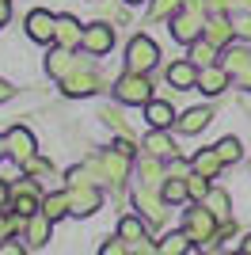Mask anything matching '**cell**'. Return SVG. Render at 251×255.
Wrapping results in <instances>:
<instances>
[{
  "mask_svg": "<svg viewBox=\"0 0 251 255\" xmlns=\"http://www.w3.org/2000/svg\"><path fill=\"white\" fill-rule=\"evenodd\" d=\"M206 0H183V8L171 15V38H179V42H194V38H202V31H206Z\"/></svg>",
  "mask_w": 251,
  "mask_h": 255,
  "instance_id": "1",
  "label": "cell"
},
{
  "mask_svg": "<svg viewBox=\"0 0 251 255\" xmlns=\"http://www.w3.org/2000/svg\"><path fill=\"white\" fill-rule=\"evenodd\" d=\"M115 96L122 99V103H148L152 99V84H148V73H129L126 76H118V84H115Z\"/></svg>",
  "mask_w": 251,
  "mask_h": 255,
  "instance_id": "2",
  "label": "cell"
},
{
  "mask_svg": "<svg viewBox=\"0 0 251 255\" xmlns=\"http://www.w3.org/2000/svg\"><path fill=\"white\" fill-rule=\"evenodd\" d=\"M156 61H160V50H156L152 38H145V34L129 38V46H126V69H133V73H148Z\"/></svg>",
  "mask_w": 251,
  "mask_h": 255,
  "instance_id": "3",
  "label": "cell"
},
{
  "mask_svg": "<svg viewBox=\"0 0 251 255\" xmlns=\"http://www.w3.org/2000/svg\"><path fill=\"white\" fill-rule=\"evenodd\" d=\"M183 229H187L190 240H213V233H217V213L209 210V206L198 202V210H187Z\"/></svg>",
  "mask_w": 251,
  "mask_h": 255,
  "instance_id": "4",
  "label": "cell"
},
{
  "mask_svg": "<svg viewBox=\"0 0 251 255\" xmlns=\"http://www.w3.org/2000/svg\"><path fill=\"white\" fill-rule=\"evenodd\" d=\"M69 206H73L76 217H88L103 206V191L95 183H80V187H69Z\"/></svg>",
  "mask_w": 251,
  "mask_h": 255,
  "instance_id": "5",
  "label": "cell"
},
{
  "mask_svg": "<svg viewBox=\"0 0 251 255\" xmlns=\"http://www.w3.org/2000/svg\"><path fill=\"white\" fill-rule=\"evenodd\" d=\"M11 210H15V213H23V217H31V213H38V210H42L38 187H34L31 179L11 183Z\"/></svg>",
  "mask_w": 251,
  "mask_h": 255,
  "instance_id": "6",
  "label": "cell"
},
{
  "mask_svg": "<svg viewBox=\"0 0 251 255\" xmlns=\"http://www.w3.org/2000/svg\"><path fill=\"white\" fill-rule=\"evenodd\" d=\"M92 92H99V76L92 73V65L84 61L65 76V96H92Z\"/></svg>",
  "mask_w": 251,
  "mask_h": 255,
  "instance_id": "7",
  "label": "cell"
},
{
  "mask_svg": "<svg viewBox=\"0 0 251 255\" xmlns=\"http://www.w3.org/2000/svg\"><path fill=\"white\" fill-rule=\"evenodd\" d=\"M137 206H141V213H145L148 221H164V206H167V198H164V191L160 187H148V183H141V191H137Z\"/></svg>",
  "mask_w": 251,
  "mask_h": 255,
  "instance_id": "8",
  "label": "cell"
},
{
  "mask_svg": "<svg viewBox=\"0 0 251 255\" xmlns=\"http://www.w3.org/2000/svg\"><path fill=\"white\" fill-rule=\"evenodd\" d=\"M27 34H31L34 42H53V34H57V15L34 8L31 15H27Z\"/></svg>",
  "mask_w": 251,
  "mask_h": 255,
  "instance_id": "9",
  "label": "cell"
},
{
  "mask_svg": "<svg viewBox=\"0 0 251 255\" xmlns=\"http://www.w3.org/2000/svg\"><path fill=\"white\" fill-rule=\"evenodd\" d=\"M111 46H115V31H111L107 23H92V27H84V50L92 53V57L107 53Z\"/></svg>",
  "mask_w": 251,
  "mask_h": 255,
  "instance_id": "10",
  "label": "cell"
},
{
  "mask_svg": "<svg viewBox=\"0 0 251 255\" xmlns=\"http://www.w3.org/2000/svg\"><path fill=\"white\" fill-rule=\"evenodd\" d=\"M4 137H8V156H11V160H19V164H23V160L34 156V137H31V129L11 126Z\"/></svg>",
  "mask_w": 251,
  "mask_h": 255,
  "instance_id": "11",
  "label": "cell"
},
{
  "mask_svg": "<svg viewBox=\"0 0 251 255\" xmlns=\"http://www.w3.org/2000/svg\"><path fill=\"white\" fill-rule=\"evenodd\" d=\"M198 65L194 61H175V65H167V84L179 88V92H190V88H198Z\"/></svg>",
  "mask_w": 251,
  "mask_h": 255,
  "instance_id": "12",
  "label": "cell"
},
{
  "mask_svg": "<svg viewBox=\"0 0 251 255\" xmlns=\"http://www.w3.org/2000/svg\"><path fill=\"white\" fill-rule=\"evenodd\" d=\"M229 76L232 73L225 69V65H206V69L198 73V88L206 92V96H221V92L229 88Z\"/></svg>",
  "mask_w": 251,
  "mask_h": 255,
  "instance_id": "13",
  "label": "cell"
},
{
  "mask_svg": "<svg viewBox=\"0 0 251 255\" xmlns=\"http://www.w3.org/2000/svg\"><path fill=\"white\" fill-rule=\"evenodd\" d=\"M53 42L65 46V50H76V46H84V27L73 19V15H57V34H53Z\"/></svg>",
  "mask_w": 251,
  "mask_h": 255,
  "instance_id": "14",
  "label": "cell"
},
{
  "mask_svg": "<svg viewBox=\"0 0 251 255\" xmlns=\"http://www.w3.org/2000/svg\"><path fill=\"white\" fill-rule=\"evenodd\" d=\"M202 34H206L213 46H229L232 34H236V27H232V19H225L221 11H213V15L206 19V31H202Z\"/></svg>",
  "mask_w": 251,
  "mask_h": 255,
  "instance_id": "15",
  "label": "cell"
},
{
  "mask_svg": "<svg viewBox=\"0 0 251 255\" xmlns=\"http://www.w3.org/2000/svg\"><path fill=\"white\" fill-rule=\"evenodd\" d=\"M50 225H53V217H46V213H31V217H27V229H23V233H27V244L31 248H42L46 244V240H50Z\"/></svg>",
  "mask_w": 251,
  "mask_h": 255,
  "instance_id": "16",
  "label": "cell"
},
{
  "mask_svg": "<svg viewBox=\"0 0 251 255\" xmlns=\"http://www.w3.org/2000/svg\"><path fill=\"white\" fill-rule=\"evenodd\" d=\"M76 65H84V61H80V57H73V50H65V46H61V50H53L50 57H46V73H50V76H61V80H65V76L73 73Z\"/></svg>",
  "mask_w": 251,
  "mask_h": 255,
  "instance_id": "17",
  "label": "cell"
},
{
  "mask_svg": "<svg viewBox=\"0 0 251 255\" xmlns=\"http://www.w3.org/2000/svg\"><path fill=\"white\" fill-rule=\"evenodd\" d=\"M145 118L152 129H167L171 122H175V111H171V103H164V99H148L145 103Z\"/></svg>",
  "mask_w": 251,
  "mask_h": 255,
  "instance_id": "18",
  "label": "cell"
},
{
  "mask_svg": "<svg viewBox=\"0 0 251 255\" xmlns=\"http://www.w3.org/2000/svg\"><path fill=\"white\" fill-rule=\"evenodd\" d=\"M190 168L202 171V175H209V179H217V171L225 168V160L217 156V149H202V152H194V156H190Z\"/></svg>",
  "mask_w": 251,
  "mask_h": 255,
  "instance_id": "19",
  "label": "cell"
},
{
  "mask_svg": "<svg viewBox=\"0 0 251 255\" xmlns=\"http://www.w3.org/2000/svg\"><path fill=\"white\" fill-rule=\"evenodd\" d=\"M209 118H213L209 107H194V111H187V115L179 118V129H183V133H202V129L209 126Z\"/></svg>",
  "mask_w": 251,
  "mask_h": 255,
  "instance_id": "20",
  "label": "cell"
},
{
  "mask_svg": "<svg viewBox=\"0 0 251 255\" xmlns=\"http://www.w3.org/2000/svg\"><path fill=\"white\" fill-rule=\"evenodd\" d=\"M213 57H217V46L209 42L206 34H202V38H194V42H190V61L198 65V69H206V65H213Z\"/></svg>",
  "mask_w": 251,
  "mask_h": 255,
  "instance_id": "21",
  "label": "cell"
},
{
  "mask_svg": "<svg viewBox=\"0 0 251 255\" xmlns=\"http://www.w3.org/2000/svg\"><path fill=\"white\" fill-rule=\"evenodd\" d=\"M103 168H107V179L111 183H122L126 179V171H129V156H122V152H107L103 156Z\"/></svg>",
  "mask_w": 251,
  "mask_h": 255,
  "instance_id": "22",
  "label": "cell"
},
{
  "mask_svg": "<svg viewBox=\"0 0 251 255\" xmlns=\"http://www.w3.org/2000/svg\"><path fill=\"white\" fill-rule=\"evenodd\" d=\"M145 149L152 152V156H175V141L167 137L164 129H152V133L145 137Z\"/></svg>",
  "mask_w": 251,
  "mask_h": 255,
  "instance_id": "23",
  "label": "cell"
},
{
  "mask_svg": "<svg viewBox=\"0 0 251 255\" xmlns=\"http://www.w3.org/2000/svg\"><path fill=\"white\" fill-rule=\"evenodd\" d=\"M42 213L46 217H65V213H73V206H69V191H57V194H50V198H42Z\"/></svg>",
  "mask_w": 251,
  "mask_h": 255,
  "instance_id": "24",
  "label": "cell"
},
{
  "mask_svg": "<svg viewBox=\"0 0 251 255\" xmlns=\"http://www.w3.org/2000/svg\"><path fill=\"white\" fill-rule=\"evenodd\" d=\"M160 191H164L167 206H175V202H183V198H190V191H187V175H167V183L160 187Z\"/></svg>",
  "mask_w": 251,
  "mask_h": 255,
  "instance_id": "25",
  "label": "cell"
},
{
  "mask_svg": "<svg viewBox=\"0 0 251 255\" xmlns=\"http://www.w3.org/2000/svg\"><path fill=\"white\" fill-rule=\"evenodd\" d=\"M190 248H194V244H190L187 229H183V233H171V236H164L156 252H164V255H183V252H190Z\"/></svg>",
  "mask_w": 251,
  "mask_h": 255,
  "instance_id": "26",
  "label": "cell"
},
{
  "mask_svg": "<svg viewBox=\"0 0 251 255\" xmlns=\"http://www.w3.org/2000/svg\"><path fill=\"white\" fill-rule=\"evenodd\" d=\"M141 183H148V187H160V183H164V168H160V156H152V152H148V156L141 160Z\"/></svg>",
  "mask_w": 251,
  "mask_h": 255,
  "instance_id": "27",
  "label": "cell"
},
{
  "mask_svg": "<svg viewBox=\"0 0 251 255\" xmlns=\"http://www.w3.org/2000/svg\"><path fill=\"white\" fill-rule=\"evenodd\" d=\"M202 206H209V210L217 213V221H229V217H232V210H229V194H225V191H209L206 198H202Z\"/></svg>",
  "mask_w": 251,
  "mask_h": 255,
  "instance_id": "28",
  "label": "cell"
},
{
  "mask_svg": "<svg viewBox=\"0 0 251 255\" xmlns=\"http://www.w3.org/2000/svg\"><path fill=\"white\" fill-rule=\"evenodd\" d=\"M118 236H122V240H129V248H133L137 240H145V225L137 221V217H122V225H118Z\"/></svg>",
  "mask_w": 251,
  "mask_h": 255,
  "instance_id": "29",
  "label": "cell"
},
{
  "mask_svg": "<svg viewBox=\"0 0 251 255\" xmlns=\"http://www.w3.org/2000/svg\"><path fill=\"white\" fill-rule=\"evenodd\" d=\"M213 149H217V156L225 160V164H236V160H240V141H236V137H225V141H217Z\"/></svg>",
  "mask_w": 251,
  "mask_h": 255,
  "instance_id": "30",
  "label": "cell"
},
{
  "mask_svg": "<svg viewBox=\"0 0 251 255\" xmlns=\"http://www.w3.org/2000/svg\"><path fill=\"white\" fill-rule=\"evenodd\" d=\"M183 8V0H152V19H167V15H175V11Z\"/></svg>",
  "mask_w": 251,
  "mask_h": 255,
  "instance_id": "31",
  "label": "cell"
},
{
  "mask_svg": "<svg viewBox=\"0 0 251 255\" xmlns=\"http://www.w3.org/2000/svg\"><path fill=\"white\" fill-rule=\"evenodd\" d=\"M232 27H236V38L251 42V11H232Z\"/></svg>",
  "mask_w": 251,
  "mask_h": 255,
  "instance_id": "32",
  "label": "cell"
},
{
  "mask_svg": "<svg viewBox=\"0 0 251 255\" xmlns=\"http://www.w3.org/2000/svg\"><path fill=\"white\" fill-rule=\"evenodd\" d=\"M248 65H251V53L248 50H232L229 61H225V69H229V73H240V69H248Z\"/></svg>",
  "mask_w": 251,
  "mask_h": 255,
  "instance_id": "33",
  "label": "cell"
},
{
  "mask_svg": "<svg viewBox=\"0 0 251 255\" xmlns=\"http://www.w3.org/2000/svg\"><path fill=\"white\" fill-rule=\"evenodd\" d=\"M19 168L27 171V175H50V164H46L42 156H31V160H23Z\"/></svg>",
  "mask_w": 251,
  "mask_h": 255,
  "instance_id": "34",
  "label": "cell"
},
{
  "mask_svg": "<svg viewBox=\"0 0 251 255\" xmlns=\"http://www.w3.org/2000/svg\"><path fill=\"white\" fill-rule=\"evenodd\" d=\"M190 160H179V156H171V164H167V175H190Z\"/></svg>",
  "mask_w": 251,
  "mask_h": 255,
  "instance_id": "35",
  "label": "cell"
},
{
  "mask_svg": "<svg viewBox=\"0 0 251 255\" xmlns=\"http://www.w3.org/2000/svg\"><path fill=\"white\" fill-rule=\"evenodd\" d=\"M111 149H115V152H122V156H133V152H137V145L129 141V133H122V137H118L115 145H111Z\"/></svg>",
  "mask_w": 251,
  "mask_h": 255,
  "instance_id": "36",
  "label": "cell"
},
{
  "mask_svg": "<svg viewBox=\"0 0 251 255\" xmlns=\"http://www.w3.org/2000/svg\"><path fill=\"white\" fill-rule=\"evenodd\" d=\"M99 252H103V255H122V252H129V240H107Z\"/></svg>",
  "mask_w": 251,
  "mask_h": 255,
  "instance_id": "37",
  "label": "cell"
},
{
  "mask_svg": "<svg viewBox=\"0 0 251 255\" xmlns=\"http://www.w3.org/2000/svg\"><path fill=\"white\" fill-rule=\"evenodd\" d=\"M0 210H11V183L0 179Z\"/></svg>",
  "mask_w": 251,
  "mask_h": 255,
  "instance_id": "38",
  "label": "cell"
},
{
  "mask_svg": "<svg viewBox=\"0 0 251 255\" xmlns=\"http://www.w3.org/2000/svg\"><path fill=\"white\" fill-rule=\"evenodd\" d=\"M206 8L209 11H225V8H232V0H206Z\"/></svg>",
  "mask_w": 251,
  "mask_h": 255,
  "instance_id": "39",
  "label": "cell"
},
{
  "mask_svg": "<svg viewBox=\"0 0 251 255\" xmlns=\"http://www.w3.org/2000/svg\"><path fill=\"white\" fill-rule=\"evenodd\" d=\"M11 92H15V88H11L8 80H0V103H8V99H11Z\"/></svg>",
  "mask_w": 251,
  "mask_h": 255,
  "instance_id": "40",
  "label": "cell"
},
{
  "mask_svg": "<svg viewBox=\"0 0 251 255\" xmlns=\"http://www.w3.org/2000/svg\"><path fill=\"white\" fill-rule=\"evenodd\" d=\"M236 76H240V88H248V92H251V65H248V69H240Z\"/></svg>",
  "mask_w": 251,
  "mask_h": 255,
  "instance_id": "41",
  "label": "cell"
},
{
  "mask_svg": "<svg viewBox=\"0 0 251 255\" xmlns=\"http://www.w3.org/2000/svg\"><path fill=\"white\" fill-rule=\"evenodd\" d=\"M8 15H11V4H8V0H0V23H8Z\"/></svg>",
  "mask_w": 251,
  "mask_h": 255,
  "instance_id": "42",
  "label": "cell"
},
{
  "mask_svg": "<svg viewBox=\"0 0 251 255\" xmlns=\"http://www.w3.org/2000/svg\"><path fill=\"white\" fill-rule=\"evenodd\" d=\"M232 11H251V0H232Z\"/></svg>",
  "mask_w": 251,
  "mask_h": 255,
  "instance_id": "43",
  "label": "cell"
},
{
  "mask_svg": "<svg viewBox=\"0 0 251 255\" xmlns=\"http://www.w3.org/2000/svg\"><path fill=\"white\" fill-rule=\"evenodd\" d=\"M8 156V137H0V160Z\"/></svg>",
  "mask_w": 251,
  "mask_h": 255,
  "instance_id": "44",
  "label": "cell"
},
{
  "mask_svg": "<svg viewBox=\"0 0 251 255\" xmlns=\"http://www.w3.org/2000/svg\"><path fill=\"white\" fill-rule=\"evenodd\" d=\"M240 248H244V252H248V255H251V236H248V240H244V244H240Z\"/></svg>",
  "mask_w": 251,
  "mask_h": 255,
  "instance_id": "45",
  "label": "cell"
},
{
  "mask_svg": "<svg viewBox=\"0 0 251 255\" xmlns=\"http://www.w3.org/2000/svg\"><path fill=\"white\" fill-rule=\"evenodd\" d=\"M126 4H145V0H126Z\"/></svg>",
  "mask_w": 251,
  "mask_h": 255,
  "instance_id": "46",
  "label": "cell"
}]
</instances>
